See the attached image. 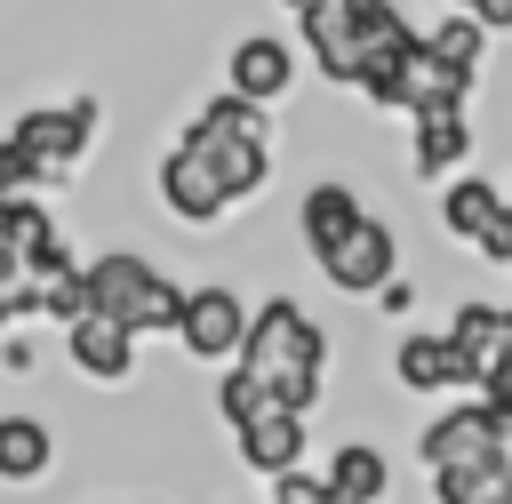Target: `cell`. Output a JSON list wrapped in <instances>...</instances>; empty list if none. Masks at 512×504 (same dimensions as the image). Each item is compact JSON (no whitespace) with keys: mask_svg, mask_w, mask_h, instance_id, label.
<instances>
[{"mask_svg":"<svg viewBox=\"0 0 512 504\" xmlns=\"http://www.w3.org/2000/svg\"><path fill=\"white\" fill-rule=\"evenodd\" d=\"M472 400H488V408H512V304H504V336H496V352H488V368H480Z\"/></svg>","mask_w":512,"mask_h":504,"instance_id":"obj_22","label":"cell"},{"mask_svg":"<svg viewBox=\"0 0 512 504\" xmlns=\"http://www.w3.org/2000/svg\"><path fill=\"white\" fill-rule=\"evenodd\" d=\"M376 304H384V312H392V320H400V312H408V304H416V288H408V280H392V288H384V296H376Z\"/></svg>","mask_w":512,"mask_h":504,"instance_id":"obj_28","label":"cell"},{"mask_svg":"<svg viewBox=\"0 0 512 504\" xmlns=\"http://www.w3.org/2000/svg\"><path fill=\"white\" fill-rule=\"evenodd\" d=\"M24 320H40V288L32 280H0V336H16Z\"/></svg>","mask_w":512,"mask_h":504,"instance_id":"obj_25","label":"cell"},{"mask_svg":"<svg viewBox=\"0 0 512 504\" xmlns=\"http://www.w3.org/2000/svg\"><path fill=\"white\" fill-rule=\"evenodd\" d=\"M424 496H432V504H512V416H504V440H496V448L424 472Z\"/></svg>","mask_w":512,"mask_h":504,"instance_id":"obj_10","label":"cell"},{"mask_svg":"<svg viewBox=\"0 0 512 504\" xmlns=\"http://www.w3.org/2000/svg\"><path fill=\"white\" fill-rule=\"evenodd\" d=\"M224 80H232V96H240V104H280V96H288V80H296V56H288V40H280V32H248V40H232Z\"/></svg>","mask_w":512,"mask_h":504,"instance_id":"obj_12","label":"cell"},{"mask_svg":"<svg viewBox=\"0 0 512 504\" xmlns=\"http://www.w3.org/2000/svg\"><path fill=\"white\" fill-rule=\"evenodd\" d=\"M424 48H432V56L448 64V72H472V80H480V48H488V24L456 8V16L440 24V32H424Z\"/></svg>","mask_w":512,"mask_h":504,"instance_id":"obj_21","label":"cell"},{"mask_svg":"<svg viewBox=\"0 0 512 504\" xmlns=\"http://www.w3.org/2000/svg\"><path fill=\"white\" fill-rule=\"evenodd\" d=\"M464 160H472V120L464 112H424L416 120V144H408V168L424 184H448Z\"/></svg>","mask_w":512,"mask_h":504,"instance_id":"obj_18","label":"cell"},{"mask_svg":"<svg viewBox=\"0 0 512 504\" xmlns=\"http://www.w3.org/2000/svg\"><path fill=\"white\" fill-rule=\"evenodd\" d=\"M32 192H40V168L0 136V200H32Z\"/></svg>","mask_w":512,"mask_h":504,"instance_id":"obj_24","label":"cell"},{"mask_svg":"<svg viewBox=\"0 0 512 504\" xmlns=\"http://www.w3.org/2000/svg\"><path fill=\"white\" fill-rule=\"evenodd\" d=\"M80 272H88V312H96V320L128 328L136 344H144V336H176L184 288H176L152 256H136V248H104V256H88Z\"/></svg>","mask_w":512,"mask_h":504,"instance_id":"obj_3","label":"cell"},{"mask_svg":"<svg viewBox=\"0 0 512 504\" xmlns=\"http://www.w3.org/2000/svg\"><path fill=\"white\" fill-rule=\"evenodd\" d=\"M64 360L96 384V392H120V384H136V368H144V344L128 336V328H112V320H72L64 328Z\"/></svg>","mask_w":512,"mask_h":504,"instance_id":"obj_8","label":"cell"},{"mask_svg":"<svg viewBox=\"0 0 512 504\" xmlns=\"http://www.w3.org/2000/svg\"><path fill=\"white\" fill-rule=\"evenodd\" d=\"M56 472V424L32 408H0V488H40Z\"/></svg>","mask_w":512,"mask_h":504,"instance_id":"obj_14","label":"cell"},{"mask_svg":"<svg viewBox=\"0 0 512 504\" xmlns=\"http://www.w3.org/2000/svg\"><path fill=\"white\" fill-rule=\"evenodd\" d=\"M264 416H288V408L272 400V384H256L248 368H224V376H216V424H224V432H248V424H264Z\"/></svg>","mask_w":512,"mask_h":504,"instance_id":"obj_20","label":"cell"},{"mask_svg":"<svg viewBox=\"0 0 512 504\" xmlns=\"http://www.w3.org/2000/svg\"><path fill=\"white\" fill-rule=\"evenodd\" d=\"M280 8H296V16H304V8H312V0H280Z\"/></svg>","mask_w":512,"mask_h":504,"instance_id":"obj_29","label":"cell"},{"mask_svg":"<svg viewBox=\"0 0 512 504\" xmlns=\"http://www.w3.org/2000/svg\"><path fill=\"white\" fill-rule=\"evenodd\" d=\"M456 8H464V16H472V8H480V0H456Z\"/></svg>","mask_w":512,"mask_h":504,"instance_id":"obj_30","label":"cell"},{"mask_svg":"<svg viewBox=\"0 0 512 504\" xmlns=\"http://www.w3.org/2000/svg\"><path fill=\"white\" fill-rule=\"evenodd\" d=\"M392 384H400L408 400H464V392H472L448 328H400V336H392Z\"/></svg>","mask_w":512,"mask_h":504,"instance_id":"obj_7","label":"cell"},{"mask_svg":"<svg viewBox=\"0 0 512 504\" xmlns=\"http://www.w3.org/2000/svg\"><path fill=\"white\" fill-rule=\"evenodd\" d=\"M160 208H168L176 224H192V232H208V224H224V216H232L224 184H216V176H208V160H200V152H184V144H168V160H160Z\"/></svg>","mask_w":512,"mask_h":504,"instance_id":"obj_11","label":"cell"},{"mask_svg":"<svg viewBox=\"0 0 512 504\" xmlns=\"http://www.w3.org/2000/svg\"><path fill=\"white\" fill-rule=\"evenodd\" d=\"M0 368H8V376H32V368H40V352H32L24 336H0Z\"/></svg>","mask_w":512,"mask_h":504,"instance_id":"obj_26","label":"cell"},{"mask_svg":"<svg viewBox=\"0 0 512 504\" xmlns=\"http://www.w3.org/2000/svg\"><path fill=\"white\" fill-rule=\"evenodd\" d=\"M472 16H480V24H488V32H512V0H480V8H472Z\"/></svg>","mask_w":512,"mask_h":504,"instance_id":"obj_27","label":"cell"},{"mask_svg":"<svg viewBox=\"0 0 512 504\" xmlns=\"http://www.w3.org/2000/svg\"><path fill=\"white\" fill-rule=\"evenodd\" d=\"M496 224H504V192H496L488 176H448V184H440V232H448V240L480 248Z\"/></svg>","mask_w":512,"mask_h":504,"instance_id":"obj_17","label":"cell"},{"mask_svg":"<svg viewBox=\"0 0 512 504\" xmlns=\"http://www.w3.org/2000/svg\"><path fill=\"white\" fill-rule=\"evenodd\" d=\"M240 336H248V296L232 288V280H200V288H184V312H176V352L192 360V368H232L240 360Z\"/></svg>","mask_w":512,"mask_h":504,"instance_id":"obj_5","label":"cell"},{"mask_svg":"<svg viewBox=\"0 0 512 504\" xmlns=\"http://www.w3.org/2000/svg\"><path fill=\"white\" fill-rule=\"evenodd\" d=\"M264 504H336V488H328V472H320V464H304V472L272 480V488H264Z\"/></svg>","mask_w":512,"mask_h":504,"instance_id":"obj_23","label":"cell"},{"mask_svg":"<svg viewBox=\"0 0 512 504\" xmlns=\"http://www.w3.org/2000/svg\"><path fill=\"white\" fill-rule=\"evenodd\" d=\"M296 40L312 48L320 80H336V88H352V80H360V48H352V0H312V8L296 16Z\"/></svg>","mask_w":512,"mask_h":504,"instance_id":"obj_15","label":"cell"},{"mask_svg":"<svg viewBox=\"0 0 512 504\" xmlns=\"http://www.w3.org/2000/svg\"><path fill=\"white\" fill-rule=\"evenodd\" d=\"M176 144L208 160V176L224 184V200H232V208H240V200H256V192L272 184V128H264V104H240L232 88H224V96H208V104H192V120H184V136H176Z\"/></svg>","mask_w":512,"mask_h":504,"instance_id":"obj_2","label":"cell"},{"mask_svg":"<svg viewBox=\"0 0 512 504\" xmlns=\"http://www.w3.org/2000/svg\"><path fill=\"white\" fill-rule=\"evenodd\" d=\"M320 280H328L336 296L376 304V296L400 280V232H392L384 216H360V224L344 232V248H328V256H320Z\"/></svg>","mask_w":512,"mask_h":504,"instance_id":"obj_6","label":"cell"},{"mask_svg":"<svg viewBox=\"0 0 512 504\" xmlns=\"http://www.w3.org/2000/svg\"><path fill=\"white\" fill-rule=\"evenodd\" d=\"M256 384H272V400L288 416H312L320 392H328V328L296 304V296H264L248 312V336H240V360Z\"/></svg>","mask_w":512,"mask_h":504,"instance_id":"obj_1","label":"cell"},{"mask_svg":"<svg viewBox=\"0 0 512 504\" xmlns=\"http://www.w3.org/2000/svg\"><path fill=\"white\" fill-rule=\"evenodd\" d=\"M8 144L40 168V184H72V168H80L88 144H96V96H64V104H32V112H16Z\"/></svg>","mask_w":512,"mask_h":504,"instance_id":"obj_4","label":"cell"},{"mask_svg":"<svg viewBox=\"0 0 512 504\" xmlns=\"http://www.w3.org/2000/svg\"><path fill=\"white\" fill-rule=\"evenodd\" d=\"M448 344H456V360H464V376L480 384V368H488V352H496V336H504V304H488V296H464L448 320Z\"/></svg>","mask_w":512,"mask_h":504,"instance_id":"obj_19","label":"cell"},{"mask_svg":"<svg viewBox=\"0 0 512 504\" xmlns=\"http://www.w3.org/2000/svg\"><path fill=\"white\" fill-rule=\"evenodd\" d=\"M320 472H328L336 504H392V456L376 440H336L320 456Z\"/></svg>","mask_w":512,"mask_h":504,"instance_id":"obj_16","label":"cell"},{"mask_svg":"<svg viewBox=\"0 0 512 504\" xmlns=\"http://www.w3.org/2000/svg\"><path fill=\"white\" fill-rule=\"evenodd\" d=\"M368 208H360V192L344 184V176H320V184H304V200H296V240H304V256L320 264L328 248H344V232L360 224Z\"/></svg>","mask_w":512,"mask_h":504,"instance_id":"obj_13","label":"cell"},{"mask_svg":"<svg viewBox=\"0 0 512 504\" xmlns=\"http://www.w3.org/2000/svg\"><path fill=\"white\" fill-rule=\"evenodd\" d=\"M232 456H240V472L248 480H288V472H304L312 464V416H264V424H248V432H232Z\"/></svg>","mask_w":512,"mask_h":504,"instance_id":"obj_9","label":"cell"},{"mask_svg":"<svg viewBox=\"0 0 512 504\" xmlns=\"http://www.w3.org/2000/svg\"><path fill=\"white\" fill-rule=\"evenodd\" d=\"M248 504H264V496H248Z\"/></svg>","mask_w":512,"mask_h":504,"instance_id":"obj_32","label":"cell"},{"mask_svg":"<svg viewBox=\"0 0 512 504\" xmlns=\"http://www.w3.org/2000/svg\"><path fill=\"white\" fill-rule=\"evenodd\" d=\"M504 216H512V192H504Z\"/></svg>","mask_w":512,"mask_h":504,"instance_id":"obj_31","label":"cell"}]
</instances>
